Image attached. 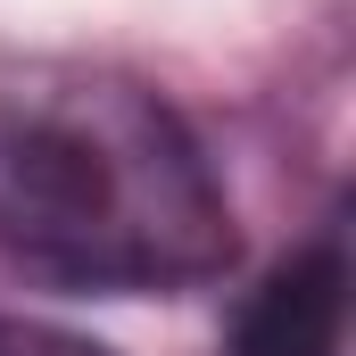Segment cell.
Segmentation results:
<instances>
[{"instance_id": "cell-1", "label": "cell", "mask_w": 356, "mask_h": 356, "mask_svg": "<svg viewBox=\"0 0 356 356\" xmlns=\"http://www.w3.org/2000/svg\"><path fill=\"white\" fill-rule=\"evenodd\" d=\"M241 232L199 133L91 58L0 67V257L67 290H191Z\"/></svg>"}, {"instance_id": "cell-2", "label": "cell", "mask_w": 356, "mask_h": 356, "mask_svg": "<svg viewBox=\"0 0 356 356\" xmlns=\"http://www.w3.org/2000/svg\"><path fill=\"white\" fill-rule=\"evenodd\" d=\"M340 340H348V257H340V232H323L307 257L266 273L224 356H340Z\"/></svg>"}, {"instance_id": "cell-3", "label": "cell", "mask_w": 356, "mask_h": 356, "mask_svg": "<svg viewBox=\"0 0 356 356\" xmlns=\"http://www.w3.org/2000/svg\"><path fill=\"white\" fill-rule=\"evenodd\" d=\"M0 356H116L83 340V332H58V323H25V315H0Z\"/></svg>"}]
</instances>
